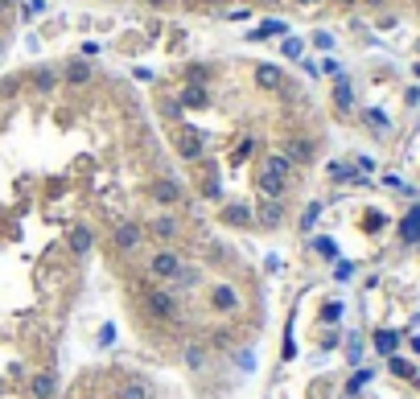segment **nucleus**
Wrapping results in <instances>:
<instances>
[{"label": "nucleus", "mask_w": 420, "mask_h": 399, "mask_svg": "<svg viewBox=\"0 0 420 399\" xmlns=\"http://www.w3.org/2000/svg\"><path fill=\"white\" fill-rule=\"evenodd\" d=\"M251 148H256V144H251V140H239V148H235L231 165H239V161H247V157H251Z\"/></svg>", "instance_id": "28"}, {"label": "nucleus", "mask_w": 420, "mask_h": 399, "mask_svg": "<svg viewBox=\"0 0 420 399\" xmlns=\"http://www.w3.org/2000/svg\"><path fill=\"white\" fill-rule=\"evenodd\" d=\"M144 235L157 239V247H169V243L182 235V222L173 219V214H153V219L144 222Z\"/></svg>", "instance_id": "7"}, {"label": "nucleus", "mask_w": 420, "mask_h": 399, "mask_svg": "<svg viewBox=\"0 0 420 399\" xmlns=\"http://www.w3.org/2000/svg\"><path fill=\"white\" fill-rule=\"evenodd\" d=\"M182 198H186L182 181H173V178H157V181H153V202H157V206L169 210V206H178Z\"/></svg>", "instance_id": "12"}, {"label": "nucleus", "mask_w": 420, "mask_h": 399, "mask_svg": "<svg viewBox=\"0 0 420 399\" xmlns=\"http://www.w3.org/2000/svg\"><path fill=\"white\" fill-rule=\"evenodd\" d=\"M219 222L223 226H235V230H256V219H251V206L247 202H227L219 210Z\"/></svg>", "instance_id": "9"}, {"label": "nucleus", "mask_w": 420, "mask_h": 399, "mask_svg": "<svg viewBox=\"0 0 420 399\" xmlns=\"http://www.w3.org/2000/svg\"><path fill=\"white\" fill-rule=\"evenodd\" d=\"M29 396H33V399H54V396H58V375H54V370H38V375H29Z\"/></svg>", "instance_id": "15"}, {"label": "nucleus", "mask_w": 420, "mask_h": 399, "mask_svg": "<svg viewBox=\"0 0 420 399\" xmlns=\"http://www.w3.org/2000/svg\"><path fill=\"white\" fill-rule=\"evenodd\" d=\"M338 4H355V0H338Z\"/></svg>", "instance_id": "34"}, {"label": "nucleus", "mask_w": 420, "mask_h": 399, "mask_svg": "<svg viewBox=\"0 0 420 399\" xmlns=\"http://www.w3.org/2000/svg\"><path fill=\"white\" fill-rule=\"evenodd\" d=\"M66 247H70V256H75V260L91 256V247H95V226H87V222H75V226H70V235H66Z\"/></svg>", "instance_id": "10"}, {"label": "nucleus", "mask_w": 420, "mask_h": 399, "mask_svg": "<svg viewBox=\"0 0 420 399\" xmlns=\"http://www.w3.org/2000/svg\"><path fill=\"white\" fill-rule=\"evenodd\" d=\"M206 4H219V0H206Z\"/></svg>", "instance_id": "35"}, {"label": "nucleus", "mask_w": 420, "mask_h": 399, "mask_svg": "<svg viewBox=\"0 0 420 399\" xmlns=\"http://www.w3.org/2000/svg\"><path fill=\"white\" fill-rule=\"evenodd\" d=\"M206 305L215 313H223V317H235V313L243 309V292L235 288L231 280H215V284L206 288Z\"/></svg>", "instance_id": "4"}, {"label": "nucleus", "mask_w": 420, "mask_h": 399, "mask_svg": "<svg viewBox=\"0 0 420 399\" xmlns=\"http://www.w3.org/2000/svg\"><path fill=\"white\" fill-rule=\"evenodd\" d=\"M13 4H17V0H0V13H8V8H13Z\"/></svg>", "instance_id": "31"}, {"label": "nucleus", "mask_w": 420, "mask_h": 399, "mask_svg": "<svg viewBox=\"0 0 420 399\" xmlns=\"http://www.w3.org/2000/svg\"><path fill=\"white\" fill-rule=\"evenodd\" d=\"M182 267H186V260H182L173 247H153V251H148V260H144V272H148V280H153V284H173Z\"/></svg>", "instance_id": "3"}, {"label": "nucleus", "mask_w": 420, "mask_h": 399, "mask_svg": "<svg viewBox=\"0 0 420 399\" xmlns=\"http://www.w3.org/2000/svg\"><path fill=\"white\" fill-rule=\"evenodd\" d=\"M206 346H210V350H223V354H227V350H235V346H239V338H235L231 325H215V329H210V342H206Z\"/></svg>", "instance_id": "19"}, {"label": "nucleus", "mask_w": 420, "mask_h": 399, "mask_svg": "<svg viewBox=\"0 0 420 399\" xmlns=\"http://www.w3.org/2000/svg\"><path fill=\"white\" fill-rule=\"evenodd\" d=\"M284 157H288L293 165H313V157H318V144H313L309 136H288V144H284Z\"/></svg>", "instance_id": "13"}, {"label": "nucleus", "mask_w": 420, "mask_h": 399, "mask_svg": "<svg viewBox=\"0 0 420 399\" xmlns=\"http://www.w3.org/2000/svg\"><path fill=\"white\" fill-rule=\"evenodd\" d=\"M178 157L189 161V165H194V161H202V157H206V140H202V132L182 128V132H178Z\"/></svg>", "instance_id": "11"}, {"label": "nucleus", "mask_w": 420, "mask_h": 399, "mask_svg": "<svg viewBox=\"0 0 420 399\" xmlns=\"http://www.w3.org/2000/svg\"><path fill=\"white\" fill-rule=\"evenodd\" d=\"M0 49H4V45H0Z\"/></svg>", "instance_id": "36"}, {"label": "nucleus", "mask_w": 420, "mask_h": 399, "mask_svg": "<svg viewBox=\"0 0 420 399\" xmlns=\"http://www.w3.org/2000/svg\"><path fill=\"white\" fill-rule=\"evenodd\" d=\"M297 4H322V0H297Z\"/></svg>", "instance_id": "32"}, {"label": "nucleus", "mask_w": 420, "mask_h": 399, "mask_svg": "<svg viewBox=\"0 0 420 399\" xmlns=\"http://www.w3.org/2000/svg\"><path fill=\"white\" fill-rule=\"evenodd\" d=\"M29 83H33V91H38V95H49V91L58 87V70H49V66H38V70L29 75Z\"/></svg>", "instance_id": "20"}, {"label": "nucleus", "mask_w": 420, "mask_h": 399, "mask_svg": "<svg viewBox=\"0 0 420 399\" xmlns=\"http://www.w3.org/2000/svg\"><path fill=\"white\" fill-rule=\"evenodd\" d=\"M144 4H165V0H144Z\"/></svg>", "instance_id": "33"}, {"label": "nucleus", "mask_w": 420, "mask_h": 399, "mask_svg": "<svg viewBox=\"0 0 420 399\" xmlns=\"http://www.w3.org/2000/svg\"><path fill=\"white\" fill-rule=\"evenodd\" d=\"M202 198H210V202H219V198H223V185H219L215 173H206V178H202Z\"/></svg>", "instance_id": "25"}, {"label": "nucleus", "mask_w": 420, "mask_h": 399, "mask_svg": "<svg viewBox=\"0 0 420 399\" xmlns=\"http://www.w3.org/2000/svg\"><path fill=\"white\" fill-rule=\"evenodd\" d=\"M264 169H272V173H280V178L288 181V178H293V169H297V165H293V161H288L284 152H268V157H264Z\"/></svg>", "instance_id": "23"}, {"label": "nucleus", "mask_w": 420, "mask_h": 399, "mask_svg": "<svg viewBox=\"0 0 420 399\" xmlns=\"http://www.w3.org/2000/svg\"><path fill=\"white\" fill-rule=\"evenodd\" d=\"M256 194L260 198H268V202H284V194H288V181L272 173V169H264L260 165V173H256Z\"/></svg>", "instance_id": "8"}, {"label": "nucleus", "mask_w": 420, "mask_h": 399, "mask_svg": "<svg viewBox=\"0 0 420 399\" xmlns=\"http://www.w3.org/2000/svg\"><path fill=\"white\" fill-rule=\"evenodd\" d=\"M334 103H338L342 111L350 107V87H346V79H342V83H338V91H334Z\"/></svg>", "instance_id": "27"}, {"label": "nucleus", "mask_w": 420, "mask_h": 399, "mask_svg": "<svg viewBox=\"0 0 420 399\" xmlns=\"http://www.w3.org/2000/svg\"><path fill=\"white\" fill-rule=\"evenodd\" d=\"M284 54H288V58H297V54H301V42H293V38H288V42H284Z\"/></svg>", "instance_id": "30"}, {"label": "nucleus", "mask_w": 420, "mask_h": 399, "mask_svg": "<svg viewBox=\"0 0 420 399\" xmlns=\"http://www.w3.org/2000/svg\"><path fill=\"white\" fill-rule=\"evenodd\" d=\"M182 362H186L194 375H202V370L210 366V346H206V342H186V346H182Z\"/></svg>", "instance_id": "14"}, {"label": "nucleus", "mask_w": 420, "mask_h": 399, "mask_svg": "<svg viewBox=\"0 0 420 399\" xmlns=\"http://www.w3.org/2000/svg\"><path fill=\"white\" fill-rule=\"evenodd\" d=\"M62 79H66L70 87H87V83L95 79V66L87 62V58H75V62H70V66L62 70Z\"/></svg>", "instance_id": "16"}, {"label": "nucleus", "mask_w": 420, "mask_h": 399, "mask_svg": "<svg viewBox=\"0 0 420 399\" xmlns=\"http://www.w3.org/2000/svg\"><path fill=\"white\" fill-rule=\"evenodd\" d=\"M116 399H153V391H148V383H144V379H128V383H120Z\"/></svg>", "instance_id": "22"}, {"label": "nucleus", "mask_w": 420, "mask_h": 399, "mask_svg": "<svg viewBox=\"0 0 420 399\" xmlns=\"http://www.w3.org/2000/svg\"><path fill=\"white\" fill-rule=\"evenodd\" d=\"M140 309L148 321H161V325H169V321H182V297L173 292V284H144L140 288Z\"/></svg>", "instance_id": "2"}, {"label": "nucleus", "mask_w": 420, "mask_h": 399, "mask_svg": "<svg viewBox=\"0 0 420 399\" xmlns=\"http://www.w3.org/2000/svg\"><path fill=\"white\" fill-rule=\"evenodd\" d=\"M256 87H260V91H280V87H284L280 66H272V62H260V66H256Z\"/></svg>", "instance_id": "17"}, {"label": "nucleus", "mask_w": 420, "mask_h": 399, "mask_svg": "<svg viewBox=\"0 0 420 399\" xmlns=\"http://www.w3.org/2000/svg\"><path fill=\"white\" fill-rule=\"evenodd\" d=\"M140 243H144V222H116L111 226V247H116V256H132V251H140Z\"/></svg>", "instance_id": "5"}, {"label": "nucleus", "mask_w": 420, "mask_h": 399, "mask_svg": "<svg viewBox=\"0 0 420 399\" xmlns=\"http://www.w3.org/2000/svg\"><path fill=\"white\" fill-rule=\"evenodd\" d=\"M161 111H165L169 120H178V116H182V103H178V99H165V103H161Z\"/></svg>", "instance_id": "29"}, {"label": "nucleus", "mask_w": 420, "mask_h": 399, "mask_svg": "<svg viewBox=\"0 0 420 399\" xmlns=\"http://www.w3.org/2000/svg\"><path fill=\"white\" fill-rule=\"evenodd\" d=\"M251 219H256V230H280L284 219H288V206H284V202H268V198H260V202L251 206Z\"/></svg>", "instance_id": "6"}, {"label": "nucleus", "mask_w": 420, "mask_h": 399, "mask_svg": "<svg viewBox=\"0 0 420 399\" xmlns=\"http://www.w3.org/2000/svg\"><path fill=\"white\" fill-rule=\"evenodd\" d=\"M277 33H284V25H280V21H264L260 29H251V42H260V38H277Z\"/></svg>", "instance_id": "26"}, {"label": "nucleus", "mask_w": 420, "mask_h": 399, "mask_svg": "<svg viewBox=\"0 0 420 399\" xmlns=\"http://www.w3.org/2000/svg\"><path fill=\"white\" fill-rule=\"evenodd\" d=\"M186 83L206 87V83H210V66H202V62H198V66H186Z\"/></svg>", "instance_id": "24"}, {"label": "nucleus", "mask_w": 420, "mask_h": 399, "mask_svg": "<svg viewBox=\"0 0 420 399\" xmlns=\"http://www.w3.org/2000/svg\"><path fill=\"white\" fill-rule=\"evenodd\" d=\"M178 103H182V107H206V103H210V91H206V87H194V83H186V91L178 95Z\"/></svg>", "instance_id": "21"}, {"label": "nucleus", "mask_w": 420, "mask_h": 399, "mask_svg": "<svg viewBox=\"0 0 420 399\" xmlns=\"http://www.w3.org/2000/svg\"><path fill=\"white\" fill-rule=\"evenodd\" d=\"M404 194H408L404 214L396 222L387 219V226L396 235V251L420 272V194L417 189H404ZM334 329H338L342 362L350 366V375L342 383V399L363 391L367 383H391V391H400L404 399H420V284L417 309L404 321H383V325H371L367 334L342 329V325H334Z\"/></svg>", "instance_id": "1"}, {"label": "nucleus", "mask_w": 420, "mask_h": 399, "mask_svg": "<svg viewBox=\"0 0 420 399\" xmlns=\"http://www.w3.org/2000/svg\"><path fill=\"white\" fill-rule=\"evenodd\" d=\"M198 284H202V267H189L186 264L182 272H178V280H173V292H178V297H189Z\"/></svg>", "instance_id": "18"}]
</instances>
